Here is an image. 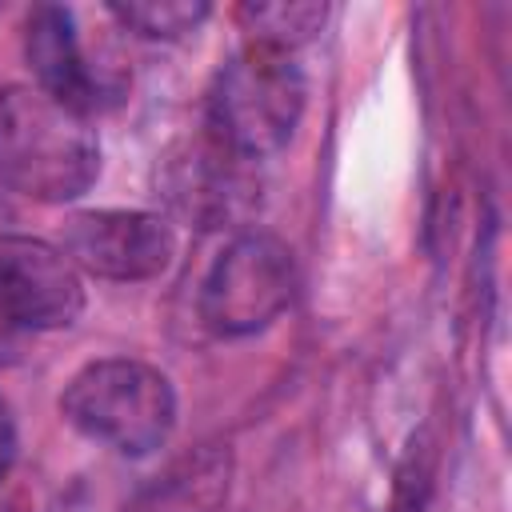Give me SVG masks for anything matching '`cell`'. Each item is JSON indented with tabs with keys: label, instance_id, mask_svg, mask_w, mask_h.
<instances>
[{
	"label": "cell",
	"instance_id": "6da1fadb",
	"mask_svg": "<svg viewBox=\"0 0 512 512\" xmlns=\"http://www.w3.org/2000/svg\"><path fill=\"white\" fill-rule=\"evenodd\" d=\"M100 140L84 112L36 84L0 92V180L40 204H68L92 188Z\"/></svg>",
	"mask_w": 512,
	"mask_h": 512
},
{
	"label": "cell",
	"instance_id": "7a4b0ae2",
	"mask_svg": "<svg viewBox=\"0 0 512 512\" xmlns=\"http://www.w3.org/2000/svg\"><path fill=\"white\" fill-rule=\"evenodd\" d=\"M308 84L292 52L268 44H244L228 56L208 88L204 132L244 160H264L280 152L304 116Z\"/></svg>",
	"mask_w": 512,
	"mask_h": 512
},
{
	"label": "cell",
	"instance_id": "3957f363",
	"mask_svg": "<svg viewBox=\"0 0 512 512\" xmlns=\"http://www.w3.org/2000/svg\"><path fill=\"white\" fill-rule=\"evenodd\" d=\"M64 420L124 456H144L160 448L176 428L172 380L132 356H108L84 364L60 392Z\"/></svg>",
	"mask_w": 512,
	"mask_h": 512
},
{
	"label": "cell",
	"instance_id": "277c9868",
	"mask_svg": "<svg viewBox=\"0 0 512 512\" xmlns=\"http://www.w3.org/2000/svg\"><path fill=\"white\" fill-rule=\"evenodd\" d=\"M296 292L292 248L260 228L236 232L200 280V320L216 336L264 332Z\"/></svg>",
	"mask_w": 512,
	"mask_h": 512
},
{
	"label": "cell",
	"instance_id": "5b68a950",
	"mask_svg": "<svg viewBox=\"0 0 512 512\" xmlns=\"http://www.w3.org/2000/svg\"><path fill=\"white\" fill-rule=\"evenodd\" d=\"M160 192L180 220L196 228H224L256 208V172L252 160L200 132L196 140H180L164 156Z\"/></svg>",
	"mask_w": 512,
	"mask_h": 512
},
{
	"label": "cell",
	"instance_id": "8992f818",
	"mask_svg": "<svg viewBox=\"0 0 512 512\" xmlns=\"http://www.w3.org/2000/svg\"><path fill=\"white\" fill-rule=\"evenodd\" d=\"M172 224L140 208H92L64 224V256L100 280H152L172 264Z\"/></svg>",
	"mask_w": 512,
	"mask_h": 512
},
{
	"label": "cell",
	"instance_id": "52a82bcc",
	"mask_svg": "<svg viewBox=\"0 0 512 512\" xmlns=\"http://www.w3.org/2000/svg\"><path fill=\"white\" fill-rule=\"evenodd\" d=\"M84 312L80 268L36 236H0V316L20 332L68 328Z\"/></svg>",
	"mask_w": 512,
	"mask_h": 512
},
{
	"label": "cell",
	"instance_id": "ba28073f",
	"mask_svg": "<svg viewBox=\"0 0 512 512\" xmlns=\"http://www.w3.org/2000/svg\"><path fill=\"white\" fill-rule=\"evenodd\" d=\"M24 60L36 72V88L56 96L76 112H92L112 96V84L88 64L80 48V32L68 8L36 4L24 20Z\"/></svg>",
	"mask_w": 512,
	"mask_h": 512
},
{
	"label": "cell",
	"instance_id": "9c48e42d",
	"mask_svg": "<svg viewBox=\"0 0 512 512\" xmlns=\"http://www.w3.org/2000/svg\"><path fill=\"white\" fill-rule=\"evenodd\" d=\"M232 484V456L224 444H200L152 476L124 512H224Z\"/></svg>",
	"mask_w": 512,
	"mask_h": 512
},
{
	"label": "cell",
	"instance_id": "30bf717a",
	"mask_svg": "<svg viewBox=\"0 0 512 512\" xmlns=\"http://www.w3.org/2000/svg\"><path fill=\"white\" fill-rule=\"evenodd\" d=\"M324 16H328V8L312 4V0H272V4H240L236 8V20L252 36V44H268V48H284V52H292L296 44L316 36L324 28Z\"/></svg>",
	"mask_w": 512,
	"mask_h": 512
},
{
	"label": "cell",
	"instance_id": "8fae6325",
	"mask_svg": "<svg viewBox=\"0 0 512 512\" xmlns=\"http://www.w3.org/2000/svg\"><path fill=\"white\" fill-rule=\"evenodd\" d=\"M112 16L144 40H180L204 24L208 4L204 0H128V4H112Z\"/></svg>",
	"mask_w": 512,
	"mask_h": 512
},
{
	"label": "cell",
	"instance_id": "7c38bea8",
	"mask_svg": "<svg viewBox=\"0 0 512 512\" xmlns=\"http://www.w3.org/2000/svg\"><path fill=\"white\" fill-rule=\"evenodd\" d=\"M12 460H16V424H12L8 404L0 400V480H4V472L12 468Z\"/></svg>",
	"mask_w": 512,
	"mask_h": 512
},
{
	"label": "cell",
	"instance_id": "4fadbf2b",
	"mask_svg": "<svg viewBox=\"0 0 512 512\" xmlns=\"http://www.w3.org/2000/svg\"><path fill=\"white\" fill-rule=\"evenodd\" d=\"M12 360H20V328H12L0 316V364H12Z\"/></svg>",
	"mask_w": 512,
	"mask_h": 512
}]
</instances>
